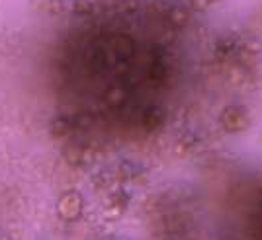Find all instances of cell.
Instances as JSON below:
<instances>
[{"label":"cell","instance_id":"obj_1","mask_svg":"<svg viewBox=\"0 0 262 240\" xmlns=\"http://www.w3.org/2000/svg\"><path fill=\"white\" fill-rule=\"evenodd\" d=\"M69 129H71V125H69V121L63 119V117H57V119H53L51 127H49L51 135H55V137H63V135H67V133H69Z\"/></svg>","mask_w":262,"mask_h":240}]
</instances>
